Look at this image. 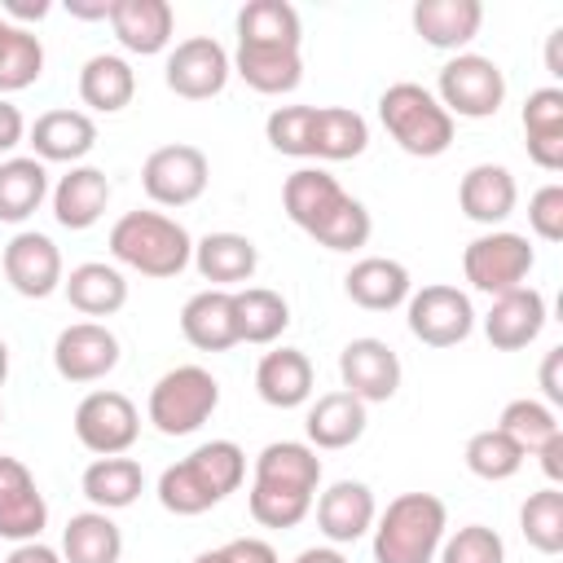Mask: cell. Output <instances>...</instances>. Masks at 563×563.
Returning <instances> with one entry per match:
<instances>
[{
	"label": "cell",
	"instance_id": "obj_1",
	"mask_svg": "<svg viewBox=\"0 0 563 563\" xmlns=\"http://www.w3.org/2000/svg\"><path fill=\"white\" fill-rule=\"evenodd\" d=\"M449 510L435 493H400L374 528V563H431L444 545Z\"/></svg>",
	"mask_w": 563,
	"mask_h": 563
},
{
	"label": "cell",
	"instance_id": "obj_2",
	"mask_svg": "<svg viewBox=\"0 0 563 563\" xmlns=\"http://www.w3.org/2000/svg\"><path fill=\"white\" fill-rule=\"evenodd\" d=\"M110 255L141 277H176L194 260V242L185 224L163 211H128L110 229Z\"/></svg>",
	"mask_w": 563,
	"mask_h": 563
},
{
	"label": "cell",
	"instance_id": "obj_3",
	"mask_svg": "<svg viewBox=\"0 0 563 563\" xmlns=\"http://www.w3.org/2000/svg\"><path fill=\"white\" fill-rule=\"evenodd\" d=\"M378 119L391 132V141L413 158H435L453 145V114L422 84H391L378 97Z\"/></svg>",
	"mask_w": 563,
	"mask_h": 563
},
{
	"label": "cell",
	"instance_id": "obj_4",
	"mask_svg": "<svg viewBox=\"0 0 563 563\" xmlns=\"http://www.w3.org/2000/svg\"><path fill=\"white\" fill-rule=\"evenodd\" d=\"M220 405V383L202 365H176L150 387V422L163 435L198 431Z\"/></svg>",
	"mask_w": 563,
	"mask_h": 563
},
{
	"label": "cell",
	"instance_id": "obj_5",
	"mask_svg": "<svg viewBox=\"0 0 563 563\" xmlns=\"http://www.w3.org/2000/svg\"><path fill=\"white\" fill-rule=\"evenodd\" d=\"M435 101L457 119H493L506 101V75L493 57L457 53L440 66Z\"/></svg>",
	"mask_w": 563,
	"mask_h": 563
},
{
	"label": "cell",
	"instance_id": "obj_6",
	"mask_svg": "<svg viewBox=\"0 0 563 563\" xmlns=\"http://www.w3.org/2000/svg\"><path fill=\"white\" fill-rule=\"evenodd\" d=\"M537 255L528 246L523 233H510V229H493V233H479L475 242H466L462 251V273L475 290L484 295H506V290H519L523 277L532 273Z\"/></svg>",
	"mask_w": 563,
	"mask_h": 563
},
{
	"label": "cell",
	"instance_id": "obj_7",
	"mask_svg": "<svg viewBox=\"0 0 563 563\" xmlns=\"http://www.w3.org/2000/svg\"><path fill=\"white\" fill-rule=\"evenodd\" d=\"M75 435L97 457H119L141 435V413L123 391H88L75 409Z\"/></svg>",
	"mask_w": 563,
	"mask_h": 563
},
{
	"label": "cell",
	"instance_id": "obj_8",
	"mask_svg": "<svg viewBox=\"0 0 563 563\" xmlns=\"http://www.w3.org/2000/svg\"><path fill=\"white\" fill-rule=\"evenodd\" d=\"M207 176H211V167H207V154L198 145H163L145 158L141 189L158 207H189L202 198Z\"/></svg>",
	"mask_w": 563,
	"mask_h": 563
},
{
	"label": "cell",
	"instance_id": "obj_9",
	"mask_svg": "<svg viewBox=\"0 0 563 563\" xmlns=\"http://www.w3.org/2000/svg\"><path fill=\"white\" fill-rule=\"evenodd\" d=\"M409 334L427 347H453L475 330V308L457 286L409 290Z\"/></svg>",
	"mask_w": 563,
	"mask_h": 563
},
{
	"label": "cell",
	"instance_id": "obj_10",
	"mask_svg": "<svg viewBox=\"0 0 563 563\" xmlns=\"http://www.w3.org/2000/svg\"><path fill=\"white\" fill-rule=\"evenodd\" d=\"M229 75H233V62H229L224 44L211 40V35L180 40V44L167 53V70H163L167 88H172L176 97H185V101H207V97L224 92Z\"/></svg>",
	"mask_w": 563,
	"mask_h": 563
},
{
	"label": "cell",
	"instance_id": "obj_11",
	"mask_svg": "<svg viewBox=\"0 0 563 563\" xmlns=\"http://www.w3.org/2000/svg\"><path fill=\"white\" fill-rule=\"evenodd\" d=\"M53 365L66 383H97L119 365V339L101 321H75L57 334Z\"/></svg>",
	"mask_w": 563,
	"mask_h": 563
},
{
	"label": "cell",
	"instance_id": "obj_12",
	"mask_svg": "<svg viewBox=\"0 0 563 563\" xmlns=\"http://www.w3.org/2000/svg\"><path fill=\"white\" fill-rule=\"evenodd\" d=\"M339 378L343 391H352L361 405L391 400L400 387V356L383 339H352L339 352Z\"/></svg>",
	"mask_w": 563,
	"mask_h": 563
},
{
	"label": "cell",
	"instance_id": "obj_13",
	"mask_svg": "<svg viewBox=\"0 0 563 563\" xmlns=\"http://www.w3.org/2000/svg\"><path fill=\"white\" fill-rule=\"evenodd\" d=\"M4 277L18 295L48 299L62 286V251L53 246V238H44L35 229H22L4 246Z\"/></svg>",
	"mask_w": 563,
	"mask_h": 563
},
{
	"label": "cell",
	"instance_id": "obj_14",
	"mask_svg": "<svg viewBox=\"0 0 563 563\" xmlns=\"http://www.w3.org/2000/svg\"><path fill=\"white\" fill-rule=\"evenodd\" d=\"M48 523L44 493L35 488V475L18 457H0V537L4 541H40Z\"/></svg>",
	"mask_w": 563,
	"mask_h": 563
},
{
	"label": "cell",
	"instance_id": "obj_15",
	"mask_svg": "<svg viewBox=\"0 0 563 563\" xmlns=\"http://www.w3.org/2000/svg\"><path fill=\"white\" fill-rule=\"evenodd\" d=\"M110 26L128 53L154 57L172 44L176 9L167 0H110Z\"/></svg>",
	"mask_w": 563,
	"mask_h": 563
},
{
	"label": "cell",
	"instance_id": "obj_16",
	"mask_svg": "<svg viewBox=\"0 0 563 563\" xmlns=\"http://www.w3.org/2000/svg\"><path fill=\"white\" fill-rule=\"evenodd\" d=\"M545 325V295L532 290V286H519V290H506L493 299L488 317H484V334L497 352H519L528 347Z\"/></svg>",
	"mask_w": 563,
	"mask_h": 563
},
{
	"label": "cell",
	"instance_id": "obj_17",
	"mask_svg": "<svg viewBox=\"0 0 563 563\" xmlns=\"http://www.w3.org/2000/svg\"><path fill=\"white\" fill-rule=\"evenodd\" d=\"M374 519H378V506H374V493L361 479H339L317 497V528L334 545H347V541L365 537L374 528Z\"/></svg>",
	"mask_w": 563,
	"mask_h": 563
},
{
	"label": "cell",
	"instance_id": "obj_18",
	"mask_svg": "<svg viewBox=\"0 0 563 563\" xmlns=\"http://www.w3.org/2000/svg\"><path fill=\"white\" fill-rule=\"evenodd\" d=\"M519 202V185L501 163H475L457 185V207L475 224H501Z\"/></svg>",
	"mask_w": 563,
	"mask_h": 563
},
{
	"label": "cell",
	"instance_id": "obj_19",
	"mask_svg": "<svg viewBox=\"0 0 563 563\" xmlns=\"http://www.w3.org/2000/svg\"><path fill=\"white\" fill-rule=\"evenodd\" d=\"M413 31L431 44V48H466L479 35L484 22V4L479 0H418L413 4Z\"/></svg>",
	"mask_w": 563,
	"mask_h": 563
},
{
	"label": "cell",
	"instance_id": "obj_20",
	"mask_svg": "<svg viewBox=\"0 0 563 563\" xmlns=\"http://www.w3.org/2000/svg\"><path fill=\"white\" fill-rule=\"evenodd\" d=\"M255 484L260 488H282V493H317L321 484V457L312 444L299 440H273L255 457Z\"/></svg>",
	"mask_w": 563,
	"mask_h": 563
},
{
	"label": "cell",
	"instance_id": "obj_21",
	"mask_svg": "<svg viewBox=\"0 0 563 563\" xmlns=\"http://www.w3.org/2000/svg\"><path fill=\"white\" fill-rule=\"evenodd\" d=\"M97 145V123L84 110H48L31 123V150L40 163H79Z\"/></svg>",
	"mask_w": 563,
	"mask_h": 563
},
{
	"label": "cell",
	"instance_id": "obj_22",
	"mask_svg": "<svg viewBox=\"0 0 563 563\" xmlns=\"http://www.w3.org/2000/svg\"><path fill=\"white\" fill-rule=\"evenodd\" d=\"M343 290L352 303L369 308V312H391L409 299V268L400 260H383V255H365L347 268Z\"/></svg>",
	"mask_w": 563,
	"mask_h": 563
},
{
	"label": "cell",
	"instance_id": "obj_23",
	"mask_svg": "<svg viewBox=\"0 0 563 563\" xmlns=\"http://www.w3.org/2000/svg\"><path fill=\"white\" fill-rule=\"evenodd\" d=\"M180 334L198 352H224L238 343V312H233V290H198L180 308Z\"/></svg>",
	"mask_w": 563,
	"mask_h": 563
},
{
	"label": "cell",
	"instance_id": "obj_24",
	"mask_svg": "<svg viewBox=\"0 0 563 563\" xmlns=\"http://www.w3.org/2000/svg\"><path fill=\"white\" fill-rule=\"evenodd\" d=\"M255 391L273 409H299L312 396V361L299 347L264 352L255 365Z\"/></svg>",
	"mask_w": 563,
	"mask_h": 563
},
{
	"label": "cell",
	"instance_id": "obj_25",
	"mask_svg": "<svg viewBox=\"0 0 563 563\" xmlns=\"http://www.w3.org/2000/svg\"><path fill=\"white\" fill-rule=\"evenodd\" d=\"M110 202V180L101 167H70L53 189V216L62 229H92Z\"/></svg>",
	"mask_w": 563,
	"mask_h": 563
},
{
	"label": "cell",
	"instance_id": "obj_26",
	"mask_svg": "<svg viewBox=\"0 0 563 563\" xmlns=\"http://www.w3.org/2000/svg\"><path fill=\"white\" fill-rule=\"evenodd\" d=\"M194 264H198L202 282H211V290H224V286L251 282L260 251L242 233H207L202 242H194Z\"/></svg>",
	"mask_w": 563,
	"mask_h": 563
},
{
	"label": "cell",
	"instance_id": "obj_27",
	"mask_svg": "<svg viewBox=\"0 0 563 563\" xmlns=\"http://www.w3.org/2000/svg\"><path fill=\"white\" fill-rule=\"evenodd\" d=\"M233 70L246 79V88L264 92V97H282L295 92L303 79V57L299 48H264V44H238Z\"/></svg>",
	"mask_w": 563,
	"mask_h": 563
},
{
	"label": "cell",
	"instance_id": "obj_28",
	"mask_svg": "<svg viewBox=\"0 0 563 563\" xmlns=\"http://www.w3.org/2000/svg\"><path fill=\"white\" fill-rule=\"evenodd\" d=\"M343 198H347L343 185H339L330 172H321V167H299V172H290L286 185H282V207H286V216H290L303 233H312Z\"/></svg>",
	"mask_w": 563,
	"mask_h": 563
},
{
	"label": "cell",
	"instance_id": "obj_29",
	"mask_svg": "<svg viewBox=\"0 0 563 563\" xmlns=\"http://www.w3.org/2000/svg\"><path fill=\"white\" fill-rule=\"evenodd\" d=\"M62 290L70 299L75 312L84 317H110L128 303V282L114 264H101V260H88L79 268H70V277H62Z\"/></svg>",
	"mask_w": 563,
	"mask_h": 563
},
{
	"label": "cell",
	"instance_id": "obj_30",
	"mask_svg": "<svg viewBox=\"0 0 563 563\" xmlns=\"http://www.w3.org/2000/svg\"><path fill=\"white\" fill-rule=\"evenodd\" d=\"M308 440L312 449H347L365 431V405L352 391H325L308 409Z\"/></svg>",
	"mask_w": 563,
	"mask_h": 563
},
{
	"label": "cell",
	"instance_id": "obj_31",
	"mask_svg": "<svg viewBox=\"0 0 563 563\" xmlns=\"http://www.w3.org/2000/svg\"><path fill=\"white\" fill-rule=\"evenodd\" d=\"M119 554H123V532L106 510L70 515L62 532V563H119Z\"/></svg>",
	"mask_w": 563,
	"mask_h": 563
},
{
	"label": "cell",
	"instance_id": "obj_32",
	"mask_svg": "<svg viewBox=\"0 0 563 563\" xmlns=\"http://www.w3.org/2000/svg\"><path fill=\"white\" fill-rule=\"evenodd\" d=\"M303 22L299 9L286 0H251L238 13V44H264V48H299Z\"/></svg>",
	"mask_w": 563,
	"mask_h": 563
},
{
	"label": "cell",
	"instance_id": "obj_33",
	"mask_svg": "<svg viewBox=\"0 0 563 563\" xmlns=\"http://www.w3.org/2000/svg\"><path fill=\"white\" fill-rule=\"evenodd\" d=\"M369 145V123L347 106H317L312 114V158H356Z\"/></svg>",
	"mask_w": 563,
	"mask_h": 563
},
{
	"label": "cell",
	"instance_id": "obj_34",
	"mask_svg": "<svg viewBox=\"0 0 563 563\" xmlns=\"http://www.w3.org/2000/svg\"><path fill=\"white\" fill-rule=\"evenodd\" d=\"M132 92H136V75H132V66L123 57L97 53V57L84 62V70H79V97H84V106H92L101 114H114V110H123L132 101Z\"/></svg>",
	"mask_w": 563,
	"mask_h": 563
},
{
	"label": "cell",
	"instance_id": "obj_35",
	"mask_svg": "<svg viewBox=\"0 0 563 563\" xmlns=\"http://www.w3.org/2000/svg\"><path fill=\"white\" fill-rule=\"evenodd\" d=\"M44 194H48V172L35 154L0 163V220L4 224H22L31 211H40Z\"/></svg>",
	"mask_w": 563,
	"mask_h": 563
},
{
	"label": "cell",
	"instance_id": "obj_36",
	"mask_svg": "<svg viewBox=\"0 0 563 563\" xmlns=\"http://www.w3.org/2000/svg\"><path fill=\"white\" fill-rule=\"evenodd\" d=\"M233 312H238V343H273L290 325L286 299L268 286L233 290Z\"/></svg>",
	"mask_w": 563,
	"mask_h": 563
},
{
	"label": "cell",
	"instance_id": "obj_37",
	"mask_svg": "<svg viewBox=\"0 0 563 563\" xmlns=\"http://www.w3.org/2000/svg\"><path fill=\"white\" fill-rule=\"evenodd\" d=\"M141 488H145V475L132 457H97L84 471V497L97 510H123L141 497Z\"/></svg>",
	"mask_w": 563,
	"mask_h": 563
},
{
	"label": "cell",
	"instance_id": "obj_38",
	"mask_svg": "<svg viewBox=\"0 0 563 563\" xmlns=\"http://www.w3.org/2000/svg\"><path fill=\"white\" fill-rule=\"evenodd\" d=\"M44 75V44L26 26H4L0 35V92H22Z\"/></svg>",
	"mask_w": 563,
	"mask_h": 563
},
{
	"label": "cell",
	"instance_id": "obj_39",
	"mask_svg": "<svg viewBox=\"0 0 563 563\" xmlns=\"http://www.w3.org/2000/svg\"><path fill=\"white\" fill-rule=\"evenodd\" d=\"M519 528H523V541L541 554H559L563 550V493L550 484L541 493H532L523 506H519Z\"/></svg>",
	"mask_w": 563,
	"mask_h": 563
},
{
	"label": "cell",
	"instance_id": "obj_40",
	"mask_svg": "<svg viewBox=\"0 0 563 563\" xmlns=\"http://www.w3.org/2000/svg\"><path fill=\"white\" fill-rule=\"evenodd\" d=\"M198 475H202V484L224 501L229 493H238V484L246 479V453L233 444V440H211V444H198L189 457H185Z\"/></svg>",
	"mask_w": 563,
	"mask_h": 563
},
{
	"label": "cell",
	"instance_id": "obj_41",
	"mask_svg": "<svg viewBox=\"0 0 563 563\" xmlns=\"http://www.w3.org/2000/svg\"><path fill=\"white\" fill-rule=\"evenodd\" d=\"M466 466H471V475L497 484V479H510V475L523 466V449H519L506 431L488 427V431H475V435L466 440Z\"/></svg>",
	"mask_w": 563,
	"mask_h": 563
},
{
	"label": "cell",
	"instance_id": "obj_42",
	"mask_svg": "<svg viewBox=\"0 0 563 563\" xmlns=\"http://www.w3.org/2000/svg\"><path fill=\"white\" fill-rule=\"evenodd\" d=\"M497 431H506V435L523 449V457H528V453H537L550 435H559V418H554V409L541 405V400H510V405L501 409V418H497Z\"/></svg>",
	"mask_w": 563,
	"mask_h": 563
},
{
	"label": "cell",
	"instance_id": "obj_43",
	"mask_svg": "<svg viewBox=\"0 0 563 563\" xmlns=\"http://www.w3.org/2000/svg\"><path fill=\"white\" fill-rule=\"evenodd\" d=\"M158 501H163V510H172V515H202V510H211L220 497L202 484V475L180 457L176 466H167L163 475H158Z\"/></svg>",
	"mask_w": 563,
	"mask_h": 563
},
{
	"label": "cell",
	"instance_id": "obj_44",
	"mask_svg": "<svg viewBox=\"0 0 563 563\" xmlns=\"http://www.w3.org/2000/svg\"><path fill=\"white\" fill-rule=\"evenodd\" d=\"M369 229H374V224H369V211L347 194V198L312 229V238H317L325 251H356V246L369 242Z\"/></svg>",
	"mask_w": 563,
	"mask_h": 563
},
{
	"label": "cell",
	"instance_id": "obj_45",
	"mask_svg": "<svg viewBox=\"0 0 563 563\" xmlns=\"http://www.w3.org/2000/svg\"><path fill=\"white\" fill-rule=\"evenodd\" d=\"M312 114L317 106H277L264 123L268 145L290 158H312Z\"/></svg>",
	"mask_w": 563,
	"mask_h": 563
},
{
	"label": "cell",
	"instance_id": "obj_46",
	"mask_svg": "<svg viewBox=\"0 0 563 563\" xmlns=\"http://www.w3.org/2000/svg\"><path fill=\"white\" fill-rule=\"evenodd\" d=\"M246 506H251V519L264 523V528H295V523H303V515L312 510V497H308V493H282V488H260V484H251Z\"/></svg>",
	"mask_w": 563,
	"mask_h": 563
},
{
	"label": "cell",
	"instance_id": "obj_47",
	"mask_svg": "<svg viewBox=\"0 0 563 563\" xmlns=\"http://www.w3.org/2000/svg\"><path fill=\"white\" fill-rule=\"evenodd\" d=\"M440 563H506V545L493 528L466 523L440 545Z\"/></svg>",
	"mask_w": 563,
	"mask_h": 563
},
{
	"label": "cell",
	"instance_id": "obj_48",
	"mask_svg": "<svg viewBox=\"0 0 563 563\" xmlns=\"http://www.w3.org/2000/svg\"><path fill=\"white\" fill-rule=\"evenodd\" d=\"M563 132V88H537L523 101V136H550Z\"/></svg>",
	"mask_w": 563,
	"mask_h": 563
},
{
	"label": "cell",
	"instance_id": "obj_49",
	"mask_svg": "<svg viewBox=\"0 0 563 563\" xmlns=\"http://www.w3.org/2000/svg\"><path fill=\"white\" fill-rule=\"evenodd\" d=\"M528 224L541 242H563V185H541L528 198Z\"/></svg>",
	"mask_w": 563,
	"mask_h": 563
},
{
	"label": "cell",
	"instance_id": "obj_50",
	"mask_svg": "<svg viewBox=\"0 0 563 563\" xmlns=\"http://www.w3.org/2000/svg\"><path fill=\"white\" fill-rule=\"evenodd\" d=\"M194 563H277V550L260 537H238L220 550H202Z\"/></svg>",
	"mask_w": 563,
	"mask_h": 563
},
{
	"label": "cell",
	"instance_id": "obj_51",
	"mask_svg": "<svg viewBox=\"0 0 563 563\" xmlns=\"http://www.w3.org/2000/svg\"><path fill=\"white\" fill-rule=\"evenodd\" d=\"M528 158L545 172H563V132L550 136H528Z\"/></svg>",
	"mask_w": 563,
	"mask_h": 563
},
{
	"label": "cell",
	"instance_id": "obj_52",
	"mask_svg": "<svg viewBox=\"0 0 563 563\" xmlns=\"http://www.w3.org/2000/svg\"><path fill=\"white\" fill-rule=\"evenodd\" d=\"M22 136H26V119H22V110H18L13 101H4V97H0V154L18 150V145H22Z\"/></svg>",
	"mask_w": 563,
	"mask_h": 563
},
{
	"label": "cell",
	"instance_id": "obj_53",
	"mask_svg": "<svg viewBox=\"0 0 563 563\" xmlns=\"http://www.w3.org/2000/svg\"><path fill=\"white\" fill-rule=\"evenodd\" d=\"M559 369H563V347H550L545 361H541V391H545L550 405H563V378H559Z\"/></svg>",
	"mask_w": 563,
	"mask_h": 563
},
{
	"label": "cell",
	"instance_id": "obj_54",
	"mask_svg": "<svg viewBox=\"0 0 563 563\" xmlns=\"http://www.w3.org/2000/svg\"><path fill=\"white\" fill-rule=\"evenodd\" d=\"M4 563H62V554L53 545H44V541H22V545L9 550Z\"/></svg>",
	"mask_w": 563,
	"mask_h": 563
},
{
	"label": "cell",
	"instance_id": "obj_55",
	"mask_svg": "<svg viewBox=\"0 0 563 563\" xmlns=\"http://www.w3.org/2000/svg\"><path fill=\"white\" fill-rule=\"evenodd\" d=\"M537 457H541V471L559 484V479H563V431H559V435H550V440L537 449Z\"/></svg>",
	"mask_w": 563,
	"mask_h": 563
},
{
	"label": "cell",
	"instance_id": "obj_56",
	"mask_svg": "<svg viewBox=\"0 0 563 563\" xmlns=\"http://www.w3.org/2000/svg\"><path fill=\"white\" fill-rule=\"evenodd\" d=\"M48 9H53L48 0H35V4L31 0H4V13L22 18V22H40V18H48Z\"/></svg>",
	"mask_w": 563,
	"mask_h": 563
},
{
	"label": "cell",
	"instance_id": "obj_57",
	"mask_svg": "<svg viewBox=\"0 0 563 563\" xmlns=\"http://www.w3.org/2000/svg\"><path fill=\"white\" fill-rule=\"evenodd\" d=\"M545 70H550L554 79L563 75V26H554L550 40H545Z\"/></svg>",
	"mask_w": 563,
	"mask_h": 563
},
{
	"label": "cell",
	"instance_id": "obj_58",
	"mask_svg": "<svg viewBox=\"0 0 563 563\" xmlns=\"http://www.w3.org/2000/svg\"><path fill=\"white\" fill-rule=\"evenodd\" d=\"M66 9H70V18H84V22H92V18H106V22H110V0H97V4L66 0Z\"/></svg>",
	"mask_w": 563,
	"mask_h": 563
},
{
	"label": "cell",
	"instance_id": "obj_59",
	"mask_svg": "<svg viewBox=\"0 0 563 563\" xmlns=\"http://www.w3.org/2000/svg\"><path fill=\"white\" fill-rule=\"evenodd\" d=\"M295 563H347V559H343L334 545H312V550H303Z\"/></svg>",
	"mask_w": 563,
	"mask_h": 563
},
{
	"label": "cell",
	"instance_id": "obj_60",
	"mask_svg": "<svg viewBox=\"0 0 563 563\" xmlns=\"http://www.w3.org/2000/svg\"><path fill=\"white\" fill-rule=\"evenodd\" d=\"M4 374H9V343L0 339V383H4Z\"/></svg>",
	"mask_w": 563,
	"mask_h": 563
},
{
	"label": "cell",
	"instance_id": "obj_61",
	"mask_svg": "<svg viewBox=\"0 0 563 563\" xmlns=\"http://www.w3.org/2000/svg\"><path fill=\"white\" fill-rule=\"evenodd\" d=\"M4 26H9V22H4V18H0V35H4Z\"/></svg>",
	"mask_w": 563,
	"mask_h": 563
},
{
	"label": "cell",
	"instance_id": "obj_62",
	"mask_svg": "<svg viewBox=\"0 0 563 563\" xmlns=\"http://www.w3.org/2000/svg\"><path fill=\"white\" fill-rule=\"evenodd\" d=\"M0 422H4V405H0Z\"/></svg>",
	"mask_w": 563,
	"mask_h": 563
}]
</instances>
